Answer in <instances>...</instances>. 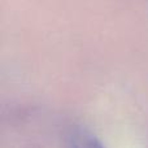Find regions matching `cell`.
<instances>
[{
  "instance_id": "cell-1",
  "label": "cell",
  "mask_w": 148,
  "mask_h": 148,
  "mask_svg": "<svg viewBox=\"0 0 148 148\" xmlns=\"http://www.w3.org/2000/svg\"><path fill=\"white\" fill-rule=\"evenodd\" d=\"M68 148H104V147L100 143L99 139H96L92 134L83 130H77L70 136Z\"/></svg>"
}]
</instances>
